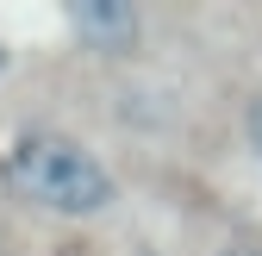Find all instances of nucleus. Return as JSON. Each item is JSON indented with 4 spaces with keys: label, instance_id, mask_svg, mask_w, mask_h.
Returning a JSON list of instances; mask_svg holds the SVG:
<instances>
[{
    "label": "nucleus",
    "instance_id": "nucleus-3",
    "mask_svg": "<svg viewBox=\"0 0 262 256\" xmlns=\"http://www.w3.org/2000/svg\"><path fill=\"white\" fill-rule=\"evenodd\" d=\"M244 144H250V156H262V88H250L244 94Z\"/></svg>",
    "mask_w": 262,
    "mask_h": 256
},
{
    "label": "nucleus",
    "instance_id": "nucleus-2",
    "mask_svg": "<svg viewBox=\"0 0 262 256\" xmlns=\"http://www.w3.org/2000/svg\"><path fill=\"white\" fill-rule=\"evenodd\" d=\"M69 31L88 56H138L150 38V13L131 7V0H75Z\"/></svg>",
    "mask_w": 262,
    "mask_h": 256
},
{
    "label": "nucleus",
    "instance_id": "nucleus-5",
    "mask_svg": "<svg viewBox=\"0 0 262 256\" xmlns=\"http://www.w3.org/2000/svg\"><path fill=\"white\" fill-rule=\"evenodd\" d=\"M7 62H13V56H7V44H0V75H7Z\"/></svg>",
    "mask_w": 262,
    "mask_h": 256
},
{
    "label": "nucleus",
    "instance_id": "nucleus-4",
    "mask_svg": "<svg viewBox=\"0 0 262 256\" xmlns=\"http://www.w3.org/2000/svg\"><path fill=\"white\" fill-rule=\"evenodd\" d=\"M212 256H262V238H225Z\"/></svg>",
    "mask_w": 262,
    "mask_h": 256
},
{
    "label": "nucleus",
    "instance_id": "nucleus-1",
    "mask_svg": "<svg viewBox=\"0 0 262 256\" xmlns=\"http://www.w3.org/2000/svg\"><path fill=\"white\" fill-rule=\"evenodd\" d=\"M0 187L19 206L50 212V219H100L119 200V175L106 169V156L69 132H50V125H31L7 144Z\"/></svg>",
    "mask_w": 262,
    "mask_h": 256
}]
</instances>
